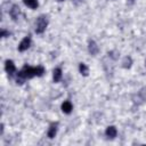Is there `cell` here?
<instances>
[{
	"mask_svg": "<svg viewBox=\"0 0 146 146\" xmlns=\"http://www.w3.org/2000/svg\"><path fill=\"white\" fill-rule=\"evenodd\" d=\"M133 1H135V0H130V2H133Z\"/></svg>",
	"mask_w": 146,
	"mask_h": 146,
	"instance_id": "18",
	"label": "cell"
},
{
	"mask_svg": "<svg viewBox=\"0 0 146 146\" xmlns=\"http://www.w3.org/2000/svg\"><path fill=\"white\" fill-rule=\"evenodd\" d=\"M9 15H10V17L14 21H16L18 18V15H19V7L17 5H13L11 6V9L9 10Z\"/></svg>",
	"mask_w": 146,
	"mask_h": 146,
	"instance_id": "7",
	"label": "cell"
},
{
	"mask_svg": "<svg viewBox=\"0 0 146 146\" xmlns=\"http://www.w3.org/2000/svg\"><path fill=\"white\" fill-rule=\"evenodd\" d=\"M131 65H132V59H131V57H130V56H125V57L123 58V60H122V67H124V68H130Z\"/></svg>",
	"mask_w": 146,
	"mask_h": 146,
	"instance_id": "10",
	"label": "cell"
},
{
	"mask_svg": "<svg viewBox=\"0 0 146 146\" xmlns=\"http://www.w3.org/2000/svg\"><path fill=\"white\" fill-rule=\"evenodd\" d=\"M10 35V33H9V31H7V30H5V29H2L1 30V36L2 38H6V36H9Z\"/></svg>",
	"mask_w": 146,
	"mask_h": 146,
	"instance_id": "15",
	"label": "cell"
},
{
	"mask_svg": "<svg viewBox=\"0 0 146 146\" xmlns=\"http://www.w3.org/2000/svg\"><path fill=\"white\" fill-rule=\"evenodd\" d=\"M48 25V19L44 15H41L36 18V27H35V32L38 34H41L46 31V27Z\"/></svg>",
	"mask_w": 146,
	"mask_h": 146,
	"instance_id": "1",
	"label": "cell"
},
{
	"mask_svg": "<svg viewBox=\"0 0 146 146\" xmlns=\"http://www.w3.org/2000/svg\"><path fill=\"white\" fill-rule=\"evenodd\" d=\"M52 79H54V82H59L60 81V79H62V68L60 67H57V68L54 70Z\"/></svg>",
	"mask_w": 146,
	"mask_h": 146,
	"instance_id": "9",
	"label": "cell"
},
{
	"mask_svg": "<svg viewBox=\"0 0 146 146\" xmlns=\"http://www.w3.org/2000/svg\"><path fill=\"white\" fill-rule=\"evenodd\" d=\"M145 65H146V60H145Z\"/></svg>",
	"mask_w": 146,
	"mask_h": 146,
	"instance_id": "19",
	"label": "cell"
},
{
	"mask_svg": "<svg viewBox=\"0 0 146 146\" xmlns=\"http://www.w3.org/2000/svg\"><path fill=\"white\" fill-rule=\"evenodd\" d=\"M56 1H58V2H62V1H64V0H56Z\"/></svg>",
	"mask_w": 146,
	"mask_h": 146,
	"instance_id": "17",
	"label": "cell"
},
{
	"mask_svg": "<svg viewBox=\"0 0 146 146\" xmlns=\"http://www.w3.org/2000/svg\"><path fill=\"white\" fill-rule=\"evenodd\" d=\"M98 50H99V48H98L97 43L94 40H89V42H88V51H89V54L95 56V55L98 54Z\"/></svg>",
	"mask_w": 146,
	"mask_h": 146,
	"instance_id": "5",
	"label": "cell"
},
{
	"mask_svg": "<svg viewBox=\"0 0 146 146\" xmlns=\"http://www.w3.org/2000/svg\"><path fill=\"white\" fill-rule=\"evenodd\" d=\"M79 71H80V73H81L83 76H87V75L89 74V68H88V66H87L84 63H80V65H79Z\"/></svg>",
	"mask_w": 146,
	"mask_h": 146,
	"instance_id": "12",
	"label": "cell"
},
{
	"mask_svg": "<svg viewBox=\"0 0 146 146\" xmlns=\"http://www.w3.org/2000/svg\"><path fill=\"white\" fill-rule=\"evenodd\" d=\"M57 129H58V122H52L49 125V129H48V132H47L48 138H50V139L55 138V136L57 133Z\"/></svg>",
	"mask_w": 146,
	"mask_h": 146,
	"instance_id": "4",
	"label": "cell"
},
{
	"mask_svg": "<svg viewBox=\"0 0 146 146\" xmlns=\"http://www.w3.org/2000/svg\"><path fill=\"white\" fill-rule=\"evenodd\" d=\"M72 1H73V3H74V5H80L83 0H72Z\"/></svg>",
	"mask_w": 146,
	"mask_h": 146,
	"instance_id": "16",
	"label": "cell"
},
{
	"mask_svg": "<svg viewBox=\"0 0 146 146\" xmlns=\"http://www.w3.org/2000/svg\"><path fill=\"white\" fill-rule=\"evenodd\" d=\"M43 73H44L43 66H36V67H35V75H36V76H42Z\"/></svg>",
	"mask_w": 146,
	"mask_h": 146,
	"instance_id": "13",
	"label": "cell"
},
{
	"mask_svg": "<svg viewBox=\"0 0 146 146\" xmlns=\"http://www.w3.org/2000/svg\"><path fill=\"white\" fill-rule=\"evenodd\" d=\"M105 135L108 137V138H115L116 135H117V130L114 125H110L106 128V131H105Z\"/></svg>",
	"mask_w": 146,
	"mask_h": 146,
	"instance_id": "6",
	"label": "cell"
},
{
	"mask_svg": "<svg viewBox=\"0 0 146 146\" xmlns=\"http://www.w3.org/2000/svg\"><path fill=\"white\" fill-rule=\"evenodd\" d=\"M23 1H24V3H25L27 7H30L31 9H36L38 6H39L38 0H23Z\"/></svg>",
	"mask_w": 146,
	"mask_h": 146,
	"instance_id": "11",
	"label": "cell"
},
{
	"mask_svg": "<svg viewBox=\"0 0 146 146\" xmlns=\"http://www.w3.org/2000/svg\"><path fill=\"white\" fill-rule=\"evenodd\" d=\"M73 110V105L70 100H65L63 104H62V111L65 113V114H70Z\"/></svg>",
	"mask_w": 146,
	"mask_h": 146,
	"instance_id": "8",
	"label": "cell"
},
{
	"mask_svg": "<svg viewBox=\"0 0 146 146\" xmlns=\"http://www.w3.org/2000/svg\"><path fill=\"white\" fill-rule=\"evenodd\" d=\"M108 56L112 58V59H117L119 58V56H120V54L116 51V50H112V51H108Z\"/></svg>",
	"mask_w": 146,
	"mask_h": 146,
	"instance_id": "14",
	"label": "cell"
},
{
	"mask_svg": "<svg viewBox=\"0 0 146 146\" xmlns=\"http://www.w3.org/2000/svg\"><path fill=\"white\" fill-rule=\"evenodd\" d=\"M30 46H31V35L29 34V35H26V36L21 41V43L18 44V50H19V51H25Z\"/></svg>",
	"mask_w": 146,
	"mask_h": 146,
	"instance_id": "3",
	"label": "cell"
},
{
	"mask_svg": "<svg viewBox=\"0 0 146 146\" xmlns=\"http://www.w3.org/2000/svg\"><path fill=\"white\" fill-rule=\"evenodd\" d=\"M5 70H6V72L8 73L9 76H13L14 73L16 72V66H15L14 62L10 60V59H7V60L5 62Z\"/></svg>",
	"mask_w": 146,
	"mask_h": 146,
	"instance_id": "2",
	"label": "cell"
}]
</instances>
